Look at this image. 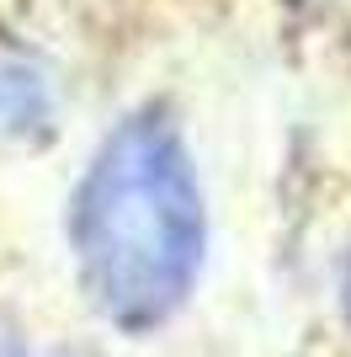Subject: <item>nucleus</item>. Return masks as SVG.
Returning <instances> with one entry per match:
<instances>
[{
    "instance_id": "f257e3e1",
    "label": "nucleus",
    "mask_w": 351,
    "mask_h": 357,
    "mask_svg": "<svg viewBox=\"0 0 351 357\" xmlns=\"http://www.w3.org/2000/svg\"><path fill=\"white\" fill-rule=\"evenodd\" d=\"M80 288L123 331H155L187 304L208 219L187 144L165 112H133L96 149L70 213Z\"/></svg>"
},
{
    "instance_id": "f03ea898",
    "label": "nucleus",
    "mask_w": 351,
    "mask_h": 357,
    "mask_svg": "<svg viewBox=\"0 0 351 357\" xmlns=\"http://www.w3.org/2000/svg\"><path fill=\"white\" fill-rule=\"evenodd\" d=\"M54 118V91H48L43 70L0 43V139H27L43 134Z\"/></svg>"
},
{
    "instance_id": "7ed1b4c3",
    "label": "nucleus",
    "mask_w": 351,
    "mask_h": 357,
    "mask_svg": "<svg viewBox=\"0 0 351 357\" xmlns=\"http://www.w3.org/2000/svg\"><path fill=\"white\" fill-rule=\"evenodd\" d=\"M346 304H351V278H346Z\"/></svg>"
}]
</instances>
